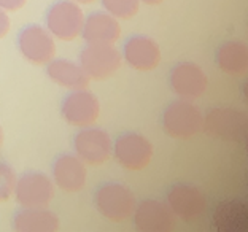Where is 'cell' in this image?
Listing matches in <instances>:
<instances>
[{
    "instance_id": "obj_5",
    "label": "cell",
    "mask_w": 248,
    "mask_h": 232,
    "mask_svg": "<svg viewBox=\"0 0 248 232\" xmlns=\"http://www.w3.org/2000/svg\"><path fill=\"white\" fill-rule=\"evenodd\" d=\"M111 155L121 167L127 170H143L153 159V143L142 134L124 132L113 141Z\"/></svg>"
},
{
    "instance_id": "obj_10",
    "label": "cell",
    "mask_w": 248,
    "mask_h": 232,
    "mask_svg": "<svg viewBox=\"0 0 248 232\" xmlns=\"http://www.w3.org/2000/svg\"><path fill=\"white\" fill-rule=\"evenodd\" d=\"M53 180L42 172H27L16 180L15 199L22 208L48 207L54 197Z\"/></svg>"
},
{
    "instance_id": "obj_24",
    "label": "cell",
    "mask_w": 248,
    "mask_h": 232,
    "mask_svg": "<svg viewBox=\"0 0 248 232\" xmlns=\"http://www.w3.org/2000/svg\"><path fill=\"white\" fill-rule=\"evenodd\" d=\"M140 2H143L146 5H159L164 2V0H140Z\"/></svg>"
},
{
    "instance_id": "obj_17",
    "label": "cell",
    "mask_w": 248,
    "mask_h": 232,
    "mask_svg": "<svg viewBox=\"0 0 248 232\" xmlns=\"http://www.w3.org/2000/svg\"><path fill=\"white\" fill-rule=\"evenodd\" d=\"M13 228L18 232H56L61 221L48 207L22 208L13 217Z\"/></svg>"
},
{
    "instance_id": "obj_26",
    "label": "cell",
    "mask_w": 248,
    "mask_h": 232,
    "mask_svg": "<svg viewBox=\"0 0 248 232\" xmlns=\"http://www.w3.org/2000/svg\"><path fill=\"white\" fill-rule=\"evenodd\" d=\"M2 143H3V129L0 126V146H2Z\"/></svg>"
},
{
    "instance_id": "obj_4",
    "label": "cell",
    "mask_w": 248,
    "mask_h": 232,
    "mask_svg": "<svg viewBox=\"0 0 248 232\" xmlns=\"http://www.w3.org/2000/svg\"><path fill=\"white\" fill-rule=\"evenodd\" d=\"M123 56L113 43H86L80 53V65L89 80H107L120 70Z\"/></svg>"
},
{
    "instance_id": "obj_18",
    "label": "cell",
    "mask_w": 248,
    "mask_h": 232,
    "mask_svg": "<svg viewBox=\"0 0 248 232\" xmlns=\"http://www.w3.org/2000/svg\"><path fill=\"white\" fill-rule=\"evenodd\" d=\"M46 75L53 83L70 89V91H73V89H84L89 84V77L84 73L81 65L69 59L53 58L46 64Z\"/></svg>"
},
{
    "instance_id": "obj_14",
    "label": "cell",
    "mask_w": 248,
    "mask_h": 232,
    "mask_svg": "<svg viewBox=\"0 0 248 232\" xmlns=\"http://www.w3.org/2000/svg\"><path fill=\"white\" fill-rule=\"evenodd\" d=\"M123 59L129 67L139 72H150L161 62V48L155 38L148 35H132L124 42Z\"/></svg>"
},
{
    "instance_id": "obj_22",
    "label": "cell",
    "mask_w": 248,
    "mask_h": 232,
    "mask_svg": "<svg viewBox=\"0 0 248 232\" xmlns=\"http://www.w3.org/2000/svg\"><path fill=\"white\" fill-rule=\"evenodd\" d=\"M11 29V19L8 16V11L0 8V38H3Z\"/></svg>"
},
{
    "instance_id": "obj_15",
    "label": "cell",
    "mask_w": 248,
    "mask_h": 232,
    "mask_svg": "<svg viewBox=\"0 0 248 232\" xmlns=\"http://www.w3.org/2000/svg\"><path fill=\"white\" fill-rule=\"evenodd\" d=\"M51 175L56 188L65 192L81 191L88 180L86 164L72 153H62L56 157L53 162Z\"/></svg>"
},
{
    "instance_id": "obj_2",
    "label": "cell",
    "mask_w": 248,
    "mask_h": 232,
    "mask_svg": "<svg viewBox=\"0 0 248 232\" xmlns=\"http://www.w3.org/2000/svg\"><path fill=\"white\" fill-rule=\"evenodd\" d=\"M161 126L172 139H191L199 134L204 126V113L193 100L177 99L162 111Z\"/></svg>"
},
{
    "instance_id": "obj_1",
    "label": "cell",
    "mask_w": 248,
    "mask_h": 232,
    "mask_svg": "<svg viewBox=\"0 0 248 232\" xmlns=\"http://www.w3.org/2000/svg\"><path fill=\"white\" fill-rule=\"evenodd\" d=\"M137 205L134 192L129 186L120 182L102 183L94 192V207L100 217L108 221L123 223L132 217Z\"/></svg>"
},
{
    "instance_id": "obj_19",
    "label": "cell",
    "mask_w": 248,
    "mask_h": 232,
    "mask_svg": "<svg viewBox=\"0 0 248 232\" xmlns=\"http://www.w3.org/2000/svg\"><path fill=\"white\" fill-rule=\"evenodd\" d=\"M215 61L219 70L232 77H242L248 70V48L240 40H226L215 51Z\"/></svg>"
},
{
    "instance_id": "obj_16",
    "label": "cell",
    "mask_w": 248,
    "mask_h": 232,
    "mask_svg": "<svg viewBox=\"0 0 248 232\" xmlns=\"http://www.w3.org/2000/svg\"><path fill=\"white\" fill-rule=\"evenodd\" d=\"M80 35L86 43H115L121 35V26L107 11H94L84 18Z\"/></svg>"
},
{
    "instance_id": "obj_20",
    "label": "cell",
    "mask_w": 248,
    "mask_h": 232,
    "mask_svg": "<svg viewBox=\"0 0 248 232\" xmlns=\"http://www.w3.org/2000/svg\"><path fill=\"white\" fill-rule=\"evenodd\" d=\"M100 3L116 19H131L140 10V0H100Z\"/></svg>"
},
{
    "instance_id": "obj_25",
    "label": "cell",
    "mask_w": 248,
    "mask_h": 232,
    "mask_svg": "<svg viewBox=\"0 0 248 232\" xmlns=\"http://www.w3.org/2000/svg\"><path fill=\"white\" fill-rule=\"evenodd\" d=\"M73 2L80 3V5H88V3H93V2H95V0H73Z\"/></svg>"
},
{
    "instance_id": "obj_8",
    "label": "cell",
    "mask_w": 248,
    "mask_h": 232,
    "mask_svg": "<svg viewBox=\"0 0 248 232\" xmlns=\"http://www.w3.org/2000/svg\"><path fill=\"white\" fill-rule=\"evenodd\" d=\"M16 43L22 58L35 65H46L56 54L54 37L48 32L46 27L38 24L22 27Z\"/></svg>"
},
{
    "instance_id": "obj_9",
    "label": "cell",
    "mask_w": 248,
    "mask_h": 232,
    "mask_svg": "<svg viewBox=\"0 0 248 232\" xmlns=\"http://www.w3.org/2000/svg\"><path fill=\"white\" fill-rule=\"evenodd\" d=\"M61 116L70 126L75 127L93 126L100 116V102L86 88L73 89L62 100Z\"/></svg>"
},
{
    "instance_id": "obj_7",
    "label": "cell",
    "mask_w": 248,
    "mask_h": 232,
    "mask_svg": "<svg viewBox=\"0 0 248 232\" xmlns=\"http://www.w3.org/2000/svg\"><path fill=\"white\" fill-rule=\"evenodd\" d=\"M73 151L84 164L102 166L111 157L113 141L110 134L100 127L88 126L73 137Z\"/></svg>"
},
{
    "instance_id": "obj_21",
    "label": "cell",
    "mask_w": 248,
    "mask_h": 232,
    "mask_svg": "<svg viewBox=\"0 0 248 232\" xmlns=\"http://www.w3.org/2000/svg\"><path fill=\"white\" fill-rule=\"evenodd\" d=\"M16 172L10 164L0 161V203L7 202L15 192L16 185Z\"/></svg>"
},
{
    "instance_id": "obj_13",
    "label": "cell",
    "mask_w": 248,
    "mask_h": 232,
    "mask_svg": "<svg viewBox=\"0 0 248 232\" xmlns=\"http://www.w3.org/2000/svg\"><path fill=\"white\" fill-rule=\"evenodd\" d=\"M134 226L143 232H167L175 228V215L167 207L166 202L146 199L135 205Z\"/></svg>"
},
{
    "instance_id": "obj_12",
    "label": "cell",
    "mask_w": 248,
    "mask_h": 232,
    "mask_svg": "<svg viewBox=\"0 0 248 232\" xmlns=\"http://www.w3.org/2000/svg\"><path fill=\"white\" fill-rule=\"evenodd\" d=\"M169 84L180 99L196 100L205 94L208 78L204 69L196 62L182 61L172 67L170 75H169Z\"/></svg>"
},
{
    "instance_id": "obj_3",
    "label": "cell",
    "mask_w": 248,
    "mask_h": 232,
    "mask_svg": "<svg viewBox=\"0 0 248 232\" xmlns=\"http://www.w3.org/2000/svg\"><path fill=\"white\" fill-rule=\"evenodd\" d=\"M45 22L53 37L62 42H72L81 33L84 13L80 3L73 0H58L48 8Z\"/></svg>"
},
{
    "instance_id": "obj_23",
    "label": "cell",
    "mask_w": 248,
    "mask_h": 232,
    "mask_svg": "<svg viewBox=\"0 0 248 232\" xmlns=\"http://www.w3.org/2000/svg\"><path fill=\"white\" fill-rule=\"evenodd\" d=\"M27 3V0H0V8L5 11H18Z\"/></svg>"
},
{
    "instance_id": "obj_6",
    "label": "cell",
    "mask_w": 248,
    "mask_h": 232,
    "mask_svg": "<svg viewBox=\"0 0 248 232\" xmlns=\"http://www.w3.org/2000/svg\"><path fill=\"white\" fill-rule=\"evenodd\" d=\"M248 116L245 111L232 108V107H215L208 110L204 116L202 129L212 137L239 141L245 137Z\"/></svg>"
},
{
    "instance_id": "obj_11",
    "label": "cell",
    "mask_w": 248,
    "mask_h": 232,
    "mask_svg": "<svg viewBox=\"0 0 248 232\" xmlns=\"http://www.w3.org/2000/svg\"><path fill=\"white\" fill-rule=\"evenodd\" d=\"M166 203L175 218L183 221H194L207 210L205 194L197 186L177 183L166 192Z\"/></svg>"
}]
</instances>
